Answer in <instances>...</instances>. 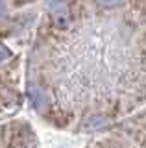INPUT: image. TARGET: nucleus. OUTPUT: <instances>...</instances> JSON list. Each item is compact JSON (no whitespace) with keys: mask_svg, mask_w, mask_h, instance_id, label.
Instances as JSON below:
<instances>
[{"mask_svg":"<svg viewBox=\"0 0 146 148\" xmlns=\"http://www.w3.org/2000/svg\"><path fill=\"white\" fill-rule=\"evenodd\" d=\"M120 2V0H96L98 6H102L104 9H109V8H115L117 4Z\"/></svg>","mask_w":146,"mask_h":148,"instance_id":"1","label":"nucleus"},{"mask_svg":"<svg viewBox=\"0 0 146 148\" xmlns=\"http://www.w3.org/2000/svg\"><path fill=\"white\" fill-rule=\"evenodd\" d=\"M6 15H8V6H6V2H4V0H0V21H2Z\"/></svg>","mask_w":146,"mask_h":148,"instance_id":"2","label":"nucleus"}]
</instances>
